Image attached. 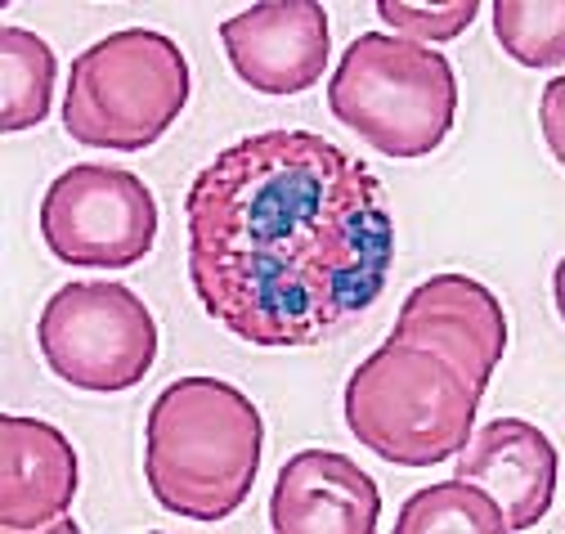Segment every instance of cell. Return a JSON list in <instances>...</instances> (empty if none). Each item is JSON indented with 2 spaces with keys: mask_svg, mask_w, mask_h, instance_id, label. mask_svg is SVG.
<instances>
[{
  "mask_svg": "<svg viewBox=\"0 0 565 534\" xmlns=\"http://www.w3.org/2000/svg\"><path fill=\"white\" fill-rule=\"evenodd\" d=\"M454 458V477L499 503L508 530H534L552 512L561 453L534 423L493 418L480 431H471V440Z\"/></svg>",
  "mask_w": 565,
  "mask_h": 534,
  "instance_id": "obj_12",
  "label": "cell"
},
{
  "mask_svg": "<svg viewBox=\"0 0 565 534\" xmlns=\"http://www.w3.org/2000/svg\"><path fill=\"white\" fill-rule=\"evenodd\" d=\"M503 530L508 521L499 503L458 477L417 490L395 516V534H503Z\"/></svg>",
  "mask_w": 565,
  "mask_h": 534,
  "instance_id": "obj_14",
  "label": "cell"
},
{
  "mask_svg": "<svg viewBox=\"0 0 565 534\" xmlns=\"http://www.w3.org/2000/svg\"><path fill=\"white\" fill-rule=\"evenodd\" d=\"M561 104H565V82L556 77V82L543 90V130H547L552 158H565V121H561Z\"/></svg>",
  "mask_w": 565,
  "mask_h": 534,
  "instance_id": "obj_17",
  "label": "cell"
},
{
  "mask_svg": "<svg viewBox=\"0 0 565 534\" xmlns=\"http://www.w3.org/2000/svg\"><path fill=\"white\" fill-rule=\"evenodd\" d=\"M480 395L440 355L391 338L350 373L345 427L395 467H436L471 440Z\"/></svg>",
  "mask_w": 565,
  "mask_h": 534,
  "instance_id": "obj_5",
  "label": "cell"
},
{
  "mask_svg": "<svg viewBox=\"0 0 565 534\" xmlns=\"http://www.w3.org/2000/svg\"><path fill=\"white\" fill-rule=\"evenodd\" d=\"M493 36L521 68H561L565 63V6L561 0H499Z\"/></svg>",
  "mask_w": 565,
  "mask_h": 534,
  "instance_id": "obj_15",
  "label": "cell"
},
{
  "mask_svg": "<svg viewBox=\"0 0 565 534\" xmlns=\"http://www.w3.org/2000/svg\"><path fill=\"white\" fill-rule=\"evenodd\" d=\"M58 58L45 36L6 23L0 28V130H32L50 117Z\"/></svg>",
  "mask_w": 565,
  "mask_h": 534,
  "instance_id": "obj_13",
  "label": "cell"
},
{
  "mask_svg": "<svg viewBox=\"0 0 565 534\" xmlns=\"http://www.w3.org/2000/svg\"><path fill=\"white\" fill-rule=\"evenodd\" d=\"M391 338L440 355L484 391L508 355V310L480 279L445 270L404 297Z\"/></svg>",
  "mask_w": 565,
  "mask_h": 534,
  "instance_id": "obj_8",
  "label": "cell"
},
{
  "mask_svg": "<svg viewBox=\"0 0 565 534\" xmlns=\"http://www.w3.org/2000/svg\"><path fill=\"white\" fill-rule=\"evenodd\" d=\"M377 19L417 45H440L462 36L480 19V0H445V6H408V0H377Z\"/></svg>",
  "mask_w": 565,
  "mask_h": 534,
  "instance_id": "obj_16",
  "label": "cell"
},
{
  "mask_svg": "<svg viewBox=\"0 0 565 534\" xmlns=\"http://www.w3.org/2000/svg\"><path fill=\"white\" fill-rule=\"evenodd\" d=\"M77 481V449L54 423L28 414L0 418V530H77V521L67 516Z\"/></svg>",
  "mask_w": 565,
  "mask_h": 534,
  "instance_id": "obj_10",
  "label": "cell"
},
{
  "mask_svg": "<svg viewBox=\"0 0 565 534\" xmlns=\"http://www.w3.org/2000/svg\"><path fill=\"white\" fill-rule=\"evenodd\" d=\"M458 73L445 54L391 32L350 41L328 82V108L391 162L436 153L458 121Z\"/></svg>",
  "mask_w": 565,
  "mask_h": 534,
  "instance_id": "obj_3",
  "label": "cell"
},
{
  "mask_svg": "<svg viewBox=\"0 0 565 534\" xmlns=\"http://www.w3.org/2000/svg\"><path fill=\"white\" fill-rule=\"evenodd\" d=\"M221 45L247 90L306 95L328 73L332 28L319 0H260L221 23Z\"/></svg>",
  "mask_w": 565,
  "mask_h": 534,
  "instance_id": "obj_9",
  "label": "cell"
},
{
  "mask_svg": "<svg viewBox=\"0 0 565 534\" xmlns=\"http://www.w3.org/2000/svg\"><path fill=\"white\" fill-rule=\"evenodd\" d=\"M265 453V423L225 377H175L145 418V481L153 499L184 521H230Z\"/></svg>",
  "mask_w": 565,
  "mask_h": 534,
  "instance_id": "obj_2",
  "label": "cell"
},
{
  "mask_svg": "<svg viewBox=\"0 0 565 534\" xmlns=\"http://www.w3.org/2000/svg\"><path fill=\"white\" fill-rule=\"evenodd\" d=\"M202 310L260 351L355 328L395 265L382 180L315 130H260L211 158L184 197Z\"/></svg>",
  "mask_w": 565,
  "mask_h": 534,
  "instance_id": "obj_1",
  "label": "cell"
},
{
  "mask_svg": "<svg viewBox=\"0 0 565 534\" xmlns=\"http://www.w3.org/2000/svg\"><path fill=\"white\" fill-rule=\"evenodd\" d=\"M382 490L355 458L337 449H301L278 467L269 494L274 534H373Z\"/></svg>",
  "mask_w": 565,
  "mask_h": 534,
  "instance_id": "obj_11",
  "label": "cell"
},
{
  "mask_svg": "<svg viewBox=\"0 0 565 534\" xmlns=\"http://www.w3.org/2000/svg\"><path fill=\"white\" fill-rule=\"evenodd\" d=\"M193 77L175 36L121 28L67 63L63 130L86 149L139 153L180 121Z\"/></svg>",
  "mask_w": 565,
  "mask_h": 534,
  "instance_id": "obj_4",
  "label": "cell"
},
{
  "mask_svg": "<svg viewBox=\"0 0 565 534\" xmlns=\"http://www.w3.org/2000/svg\"><path fill=\"white\" fill-rule=\"evenodd\" d=\"M41 238L73 270H130L158 243V197L126 167L77 162L41 197Z\"/></svg>",
  "mask_w": 565,
  "mask_h": 534,
  "instance_id": "obj_7",
  "label": "cell"
},
{
  "mask_svg": "<svg viewBox=\"0 0 565 534\" xmlns=\"http://www.w3.org/2000/svg\"><path fill=\"white\" fill-rule=\"evenodd\" d=\"M36 346L58 382L117 395L149 377L158 360V319L126 284H63L36 319Z\"/></svg>",
  "mask_w": 565,
  "mask_h": 534,
  "instance_id": "obj_6",
  "label": "cell"
}]
</instances>
